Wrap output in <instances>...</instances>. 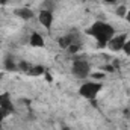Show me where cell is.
<instances>
[{
    "mask_svg": "<svg viewBox=\"0 0 130 130\" xmlns=\"http://www.w3.org/2000/svg\"><path fill=\"white\" fill-rule=\"evenodd\" d=\"M88 35H92L95 39H97V47L98 48H103L107 45V42L110 41V38L115 35V29L107 24V23H103V21H95L89 29H86Z\"/></svg>",
    "mask_w": 130,
    "mask_h": 130,
    "instance_id": "cell-1",
    "label": "cell"
},
{
    "mask_svg": "<svg viewBox=\"0 0 130 130\" xmlns=\"http://www.w3.org/2000/svg\"><path fill=\"white\" fill-rule=\"evenodd\" d=\"M101 88H103V86H101V83L88 82V83H85V85H82V86H80L79 92H80V95H82V97L88 98V100H94L95 95L101 91Z\"/></svg>",
    "mask_w": 130,
    "mask_h": 130,
    "instance_id": "cell-2",
    "label": "cell"
},
{
    "mask_svg": "<svg viewBox=\"0 0 130 130\" xmlns=\"http://www.w3.org/2000/svg\"><path fill=\"white\" fill-rule=\"evenodd\" d=\"M89 70L91 67L86 61H76L73 64V68H71V73L77 77V79H85L88 74H89Z\"/></svg>",
    "mask_w": 130,
    "mask_h": 130,
    "instance_id": "cell-3",
    "label": "cell"
},
{
    "mask_svg": "<svg viewBox=\"0 0 130 130\" xmlns=\"http://www.w3.org/2000/svg\"><path fill=\"white\" fill-rule=\"evenodd\" d=\"M126 41H127L126 33H121V35H117V36L113 35V36L110 38V41L107 42V47H109L112 52H118V50H123Z\"/></svg>",
    "mask_w": 130,
    "mask_h": 130,
    "instance_id": "cell-4",
    "label": "cell"
},
{
    "mask_svg": "<svg viewBox=\"0 0 130 130\" xmlns=\"http://www.w3.org/2000/svg\"><path fill=\"white\" fill-rule=\"evenodd\" d=\"M39 23L44 26V27H50L52 26V23H53V14H52V11H48V9H42L41 12H39Z\"/></svg>",
    "mask_w": 130,
    "mask_h": 130,
    "instance_id": "cell-5",
    "label": "cell"
},
{
    "mask_svg": "<svg viewBox=\"0 0 130 130\" xmlns=\"http://www.w3.org/2000/svg\"><path fill=\"white\" fill-rule=\"evenodd\" d=\"M0 107H2V109H6V110H9V112H12V110H14L12 101H11V97H9V94H8V92L0 94Z\"/></svg>",
    "mask_w": 130,
    "mask_h": 130,
    "instance_id": "cell-6",
    "label": "cell"
},
{
    "mask_svg": "<svg viewBox=\"0 0 130 130\" xmlns=\"http://www.w3.org/2000/svg\"><path fill=\"white\" fill-rule=\"evenodd\" d=\"M14 14H15L18 18H21V20H30L33 17V12L29 8H18V9L14 11Z\"/></svg>",
    "mask_w": 130,
    "mask_h": 130,
    "instance_id": "cell-7",
    "label": "cell"
},
{
    "mask_svg": "<svg viewBox=\"0 0 130 130\" xmlns=\"http://www.w3.org/2000/svg\"><path fill=\"white\" fill-rule=\"evenodd\" d=\"M29 42H30V45H33V47H44V38L36 32H33L32 35H30Z\"/></svg>",
    "mask_w": 130,
    "mask_h": 130,
    "instance_id": "cell-8",
    "label": "cell"
},
{
    "mask_svg": "<svg viewBox=\"0 0 130 130\" xmlns=\"http://www.w3.org/2000/svg\"><path fill=\"white\" fill-rule=\"evenodd\" d=\"M44 67L42 65H33V67H30V70L27 71V74L29 76H41V74H44Z\"/></svg>",
    "mask_w": 130,
    "mask_h": 130,
    "instance_id": "cell-9",
    "label": "cell"
},
{
    "mask_svg": "<svg viewBox=\"0 0 130 130\" xmlns=\"http://www.w3.org/2000/svg\"><path fill=\"white\" fill-rule=\"evenodd\" d=\"M73 42H74V41H73L71 36H62V38H59V45H61L62 48H68Z\"/></svg>",
    "mask_w": 130,
    "mask_h": 130,
    "instance_id": "cell-10",
    "label": "cell"
},
{
    "mask_svg": "<svg viewBox=\"0 0 130 130\" xmlns=\"http://www.w3.org/2000/svg\"><path fill=\"white\" fill-rule=\"evenodd\" d=\"M5 68H6L8 71H14V70H17V64H14L11 58H6V59H5Z\"/></svg>",
    "mask_w": 130,
    "mask_h": 130,
    "instance_id": "cell-11",
    "label": "cell"
},
{
    "mask_svg": "<svg viewBox=\"0 0 130 130\" xmlns=\"http://www.w3.org/2000/svg\"><path fill=\"white\" fill-rule=\"evenodd\" d=\"M126 14H127V8H126L124 5H121V6L117 8V15H120V17H126Z\"/></svg>",
    "mask_w": 130,
    "mask_h": 130,
    "instance_id": "cell-12",
    "label": "cell"
},
{
    "mask_svg": "<svg viewBox=\"0 0 130 130\" xmlns=\"http://www.w3.org/2000/svg\"><path fill=\"white\" fill-rule=\"evenodd\" d=\"M17 68H18V70H23V71L27 73V71L30 70V64H27V62H20V64L17 65Z\"/></svg>",
    "mask_w": 130,
    "mask_h": 130,
    "instance_id": "cell-13",
    "label": "cell"
},
{
    "mask_svg": "<svg viewBox=\"0 0 130 130\" xmlns=\"http://www.w3.org/2000/svg\"><path fill=\"white\" fill-rule=\"evenodd\" d=\"M79 50H80V45H79V44H74V42L68 47V52H70V53H76V52H79Z\"/></svg>",
    "mask_w": 130,
    "mask_h": 130,
    "instance_id": "cell-14",
    "label": "cell"
},
{
    "mask_svg": "<svg viewBox=\"0 0 130 130\" xmlns=\"http://www.w3.org/2000/svg\"><path fill=\"white\" fill-rule=\"evenodd\" d=\"M123 50H124V53H126V55H130V39H129V41H126V44H124Z\"/></svg>",
    "mask_w": 130,
    "mask_h": 130,
    "instance_id": "cell-15",
    "label": "cell"
},
{
    "mask_svg": "<svg viewBox=\"0 0 130 130\" xmlns=\"http://www.w3.org/2000/svg\"><path fill=\"white\" fill-rule=\"evenodd\" d=\"M6 115H9V110H6V109H2V107H0V123H2V120H3Z\"/></svg>",
    "mask_w": 130,
    "mask_h": 130,
    "instance_id": "cell-16",
    "label": "cell"
},
{
    "mask_svg": "<svg viewBox=\"0 0 130 130\" xmlns=\"http://www.w3.org/2000/svg\"><path fill=\"white\" fill-rule=\"evenodd\" d=\"M92 77H94L95 80H100V79L104 77V74H103V73H95V74H92Z\"/></svg>",
    "mask_w": 130,
    "mask_h": 130,
    "instance_id": "cell-17",
    "label": "cell"
},
{
    "mask_svg": "<svg viewBox=\"0 0 130 130\" xmlns=\"http://www.w3.org/2000/svg\"><path fill=\"white\" fill-rule=\"evenodd\" d=\"M124 18H126V20H127V21L130 23V9L127 11V14H126V17H124Z\"/></svg>",
    "mask_w": 130,
    "mask_h": 130,
    "instance_id": "cell-18",
    "label": "cell"
},
{
    "mask_svg": "<svg viewBox=\"0 0 130 130\" xmlns=\"http://www.w3.org/2000/svg\"><path fill=\"white\" fill-rule=\"evenodd\" d=\"M8 2H9V0H0V5H6Z\"/></svg>",
    "mask_w": 130,
    "mask_h": 130,
    "instance_id": "cell-19",
    "label": "cell"
},
{
    "mask_svg": "<svg viewBox=\"0 0 130 130\" xmlns=\"http://www.w3.org/2000/svg\"><path fill=\"white\" fill-rule=\"evenodd\" d=\"M103 2H106V3H115L117 0H103Z\"/></svg>",
    "mask_w": 130,
    "mask_h": 130,
    "instance_id": "cell-20",
    "label": "cell"
},
{
    "mask_svg": "<svg viewBox=\"0 0 130 130\" xmlns=\"http://www.w3.org/2000/svg\"><path fill=\"white\" fill-rule=\"evenodd\" d=\"M2 77H3V73H0V80H2Z\"/></svg>",
    "mask_w": 130,
    "mask_h": 130,
    "instance_id": "cell-21",
    "label": "cell"
},
{
    "mask_svg": "<svg viewBox=\"0 0 130 130\" xmlns=\"http://www.w3.org/2000/svg\"><path fill=\"white\" fill-rule=\"evenodd\" d=\"M62 130H70V129H68V127H64V129H62Z\"/></svg>",
    "mask_w": 130,
    "mask_h": 130,
    "instance_id": "cell-22",
    "label": "cell"
}]
</instances>
